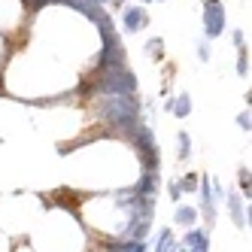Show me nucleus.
<instances>
[{
	"instance_id": "f257e3e1",
	"label": "nucleus",
	"mask_w": 252,
	"mask_h": 252,
	"mask_svg": "<svg viewBox=\"0 0 252 252\" xmlns=\"http://www.w3.org/2000/svg\"><path fill=\"white\" fill-rule=\"evenodd\" d=\"M100 119H106L110 125H116V128H122L125 134H134L137 131V116H140V106L131 94H110L100 106H97Z\"/></svg>"
},
{
	"instance_id": "2eb2a0df",
	"label": "nucleus",
	"mask_w": 252,
	"mask_h": 252,
	"mask_svg": "<svg viewBox=\"0 0 252 252\" xmlns=\"http://www.w3.org/2000/svg\"><path fill=\"white\" fill-rule=\"evenodd\" d=\"M240 189L246 191V197H249V170H243L240 173Z\"/></svg>"
},
{
	"instance_id": "39448f33",
	"label": "nucleus",
	"mask_w": 252,
	"mask_h": 252,
	"mask_svg": "<svg viewBox=\"0 0 252 252\" xmlns=\"http://www.w3.org/2000/svg\"><path fill=\"white\" fill-rule=\"evenodd\" d=\"M146 22H149V15L143 12L140 6H128V9L122 12V25H125L128 33H137L140 28H146Z\"/></svg>"
},
{
	"instance_id": "423d86ee",
	"label": "nucleus",
	"mask_w": 252,
	"mask_h": 252,
	"mask_svg": "<svg viewBox=\"0 0 252 252\" xmlns=\"http://www.w3.org/2000/svg\"><path fill=\"white\" fill-rule=\"evenodd\" d=\"M186 246L194 249V252H204V249H210V240H207L204 231H191L189 237H186Z\"/></svg>"
},
{
	"instance_id": "f8f14e48",
	"label": "nucleus",
	"mask_w": 252,
	"mask_h": 252,
	"mask_svg": "<svg viewBox=\"0 0 252 252\" xmlns=\"http://www.w3.org/2000/svg\"><path fill=\"white\" fill-rule=\"evenodd\" d=\"M158 249H161V252H170V249H173V234H170V231H164V234H161V243H158Z\"/></svg>"
},
{
	"instance_id": "ddd939ff",
	"label": "nucleus",
	"mask_w": 252,
	"mask_h": 252,
	"mask_svg": "<svg viewBox=\"0 0 252 252\" xmlns=\"http://www.w3.org/2000/svg\"><path fill=\"white\" fill-rule=\"evenodd\" d=\"M246 70H249V61H246V49H243V52H240V61H237V73L246 76Z\"/></svg>"
},
{
	"instance_id": "a211bd4d",
	"label": "nucleus",
	"mask_w": 252,
	"mask_h": 252,
	"mask_svg": "<svg viewBox=\"0 0 252 252\" xmlns=\"http://www.w3.org/2000/svg\"><path fill=\"white\" fill-rule=\"evenodd\" d=\"M179 191H183L179 186H170V197H173V201H179Z\"/></svg>"
},
{
	"instance_id": "f03ea898",
	"label": "nucleus",
	"mask_w": 252,
	"mask_h": 252,
	"mask_svg": "<svg viewBox=\"0 0 252 252\" xmlns=\"http://www.w3.org/2000/svg\"><path fill=\"white\" fill-rule=\"evenodd\" d=\"M103 79H100V88L106 94H134V88H137V79L131 70H125V67H110V70H103Z\"/></svg>"
},
{
	"instance_id": "1a4fd4ad",
	"label": "nucleus",
	"mask_w": 252,
	"mask_h": 252,
	"mask_svg": "<svg viewBox=\"0 0 252 252\" xmlns=\"http://www.w3.org/2000/svg\"><path fill=\"white\" fill-rule=\"evenodd\" d=\"M213 201H216V197L210 194V179H204V191H201V207H204V213H207V219H213Z\"/></svg>"
},
{
	"instance_id": "9d476101",
	"label": "nucleus",
	"mask_w": 252,
	"mask_h": 252,
	"mask_svg": "<svg viewBox=\"0 0 252 252\" xmlns=\"http://www.w3.org/2000/svg\"><path fill=\"white\" fill-rule=\"evenodd\" d=\"M194 219H197V213H194L191 207H179V210H176V222H179V225H191Z\"/></svg>"
},
{
	"instance_id": "f3484780",
	"label": "nucleus",
	"mask_w": 252,
	"mask_h": 252,
	"mask_svg": "<svg viewBox=\"0 0 252 252\" xmlns=\"http://www.w3.org/2000/svg\"><path fill=\"white\" fill-rule=\"evenodd\" d=\"M240 128H243V131H249V113H243V116H240Z\"/></svg>"
},
{
	"instance_id": "6e6552de",
	"label": "nucleus",
	"mask_w": 252,
	"mask_h": 252,
	"mask_svg": "<svg viewBox=\"0 0 252 252\" xmlns=\"http://www.w3.org/2000/svg\"><path fill=\"white\" fill-rule=\"evenodd\" d=\"M228 207H231V216H234V222H237V228H243V225H246V219H243L240 197H237V194H234V197H228Z\"/></svg>"
},
{
	"instance_id": "0eeeda50",
	"label": "nucleus",
	"mask_w": 252,
	"mask_h": 252,
	"mask_svg": "<svg viewBox=\"0 0 252 252\" xmlns=\"http://www.w3.org/2000/svg\"><path fill=\"white\" fill-rule=\"evenodd\" d=\"M170 113H176L179 119H186V116L191 113V100H189L186 94H179V97H176V100L170 103Z\"/></svg>"
},
{
	"instance_id": "6ab92c4d",
	"label": "nucleus",
	"mask_w": 252,
	"mask_h": 252,
	"mask_svg": "<svg viewBox=\"0 0 252 252\" xmlns=\"http://www.w3.org/2000/svg\"><path fill=\"white\" fill-rule=\"evenodd\" d=\"M97 3H103V0H97Z\"/></svg>"
},
{
	"instance_id": "4468645a",
	"label": "nucleus",
	"mask_w": 252,
	"mask_h": 252,
	"mask_svg": "<svg viewBox=\"0 0 252 252\" xmlns=\"http://www.w3.org/2000/svg\"><path fill=\"white\" fill-rule=\"evenodd\" d=\"M179 189H186V191H194V189H197V179H194V176H186V179H183V186H179Z\"/></svg>"
},
{
	"instance_id": "9b49d317",
	"label": "nucleus",
	"mask_w": 252,
	"mask_h": 252,
	"mask_svg": "<svg viewBox=\"0 0 252 252\" xmlns=\"http://www.w3.org/2000/svg\"><path fill=\"white\" fill-rule=\"evenodd\" d=\"M191 155V140L189 134H179V158H189Z\"/></svg>"
},
{
	"instance_id": "7ed1b4c3",
	"label": "nucleus",
	"mask_w": 252,
	"mask_h": 252,
	"mask_svg": "<svg viewBox=\"0 0 252 252\" xmlns=\"http://www.w3.org/2000/svg\"><path fill=\"white\" fill-rule=\"evenodd\" d=\"M125 64V52H122V43L116 37V31L103 33V49H100V67L110 70V67H122Z\"/></svg>"
},
{
	"instance_id": "20e7f679",
	"label": "nucleus",
	"mask_w": 252,
	"mask_h": 252,
	"mask_svg": "<svg viewBox=\"0 0 252 252\" xmlns=\"http://www.w3.org/2000/svg\"><path fill=\"white\" fill-rule=\"evenodd\" d=\"M204 25H207L210 37H219L225 31V9H222L219 0H207L204 3Z\"/></svg>"
},
{
	"instance_id": "dca6fc26",
	"label": "nucleus",
	"mask_w": 252,
	"mask_h": 252,
	"mask_svg": "<svg viewBox=\"0 0 252 252\" xmlns=\"http://www.w3.org/2000/svg\"><path fill=\"white\" fill-rule=\"evenodd\" d=\"M161 46H164L161 40H152V43H149V49H152V55H155V58H161Z\"/></svg>"
}]
</instances>
